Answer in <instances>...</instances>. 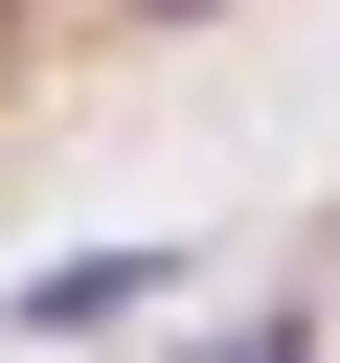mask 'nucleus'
Here are the masks:
<instances>
[{"label": "nucleus", "instance_id": "f257e3e1", "mask_svg": "<svg viewBox=\"0 0 340 363\" xmlns=\"http://www.w3.org/2000/svg\"><path fill=\"white\" fill-rule=\"evenodd\" d=\"M249 0H0V182L23 159H68L91 113H136L181 45H227Z\"/></svg>", "mask_w": 340, "mask_h": 363}]
</instances>
